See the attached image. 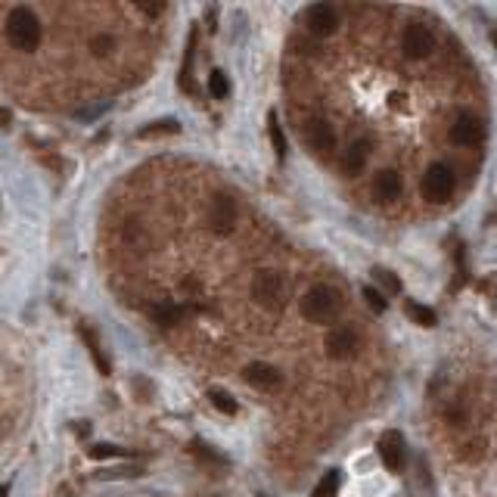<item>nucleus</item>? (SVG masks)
Masks as SVG:
<instances>
[{"mask_svg": "<svg viewBox=\"0 0 497 497\" xmlns=\"http://www.w3.org/2000/svg\"><path fill=\"white\" fill-rule=\"evenodd\" d=\"M286 295H289V280L283 271H277V268L255 271V277H252L255 305H261L264 311H280V308L286 305Z\"/></svg>", "mask_w": 497, "mask_h": 497, "instance_id": "f03ea898", "label": "nucleus"}, {"mask_svg": "<svg viewBox=\"0 0 497 497\" xmlns=\"http://www.w3.org/2000/svg\"><path fill=\"white\" fill-rule=\"evenodd\" d=\"M373 280L380 283V286L385 289V293H401V280H398V273L395 271H385V268H373Z\"/></svg>", "mask_w": 497, "mask_h": 497, "instance_id": "4be33fe9", "label": "nucleus"}, {"mask_svg": "<svg viewBox=\"0 0 497 497\" xmlns=\"http://www.w3.org/2000/svg\"><path fill=\"white\" fill-rule=\"evenodd\" d=\"M143 16H162L165 13V0H131Z\"/></svg>", "mask_w": 497, "mask_h": 497, "instance_id": "a878e982", "label": "nucleus"}, {"mask_svg": "<svg viewBox=\"0 0 497 497\" xmlns=\"http://www.w3.org/2000/svg\"><path fill=\"white\" fill-rule=\"evenodd\" d=\"M209 401H211V407L221 410L224 417H234L236 410H239V404L234 401V395H230V392H224V389H211V392H209Z\"/></svg>", "mask_w": 497, "mask_h": 497, "instance_id": "a211bd4d", "label": "nucleus"}, {"mask_svg": "<svg viewBox=\"0 0 497 497\" xmlns=\"http://www.w3.org/2000/svg\"><path fill=\"white\" fill-rule=\"evenodd\" d=\"M209 93L215 100H224L227 93H230V81H227V75L221 72V68H215V72L209 75Z\"/></svg>", "mask_w": 497, "mask_h": 497, "instance_id": "5701e85b", "label": "nucleus"}, {"mask_svg": "<svg viewBox=\"0 0 497 497\" xmlns=\"http://www.w3.org/2000/svg\"><path fill=\"white\" fill-rule=\"evenodd\" d=\"M243 380L248 385H255V389H261V392H273V389H280V385H283V373L273 364L255 361V364H248L243 370Z\"/></svg>", "mask_w": 497, "mask_h": 497, "instance_id": "f8f14e48", "label": "nucleus"}, {"mask_svg": "<svg viewBox=\"0 0 497 497\" xmlns=\"http://www.w3.org/2000/svg\"><path fill=\"white\" fill-rule=\"evenodd\" d=\"M305 25L314 38H330V34L339 28V10L333 4H327V0H323V4H314L311 10L305 13Z\"/></svg>", "mask_w": 497, "mask_h": 497, "instance_id": "6e6552de", "label": "nucleus"}, {"mask_svg": "<svg viewBox=\"0 0 497 497\" xmlns=\"http://www.w3.org/2000/svg\"><path fill=\"white\" fill-rule=\"evenodd\" d=\"M0 125H10V113H0Z\"/></svg>", "mask_w": 497, "mask_h": 497, "instance_id": "cd10ccee", "label": "nucleus"}, {"mask_svg": "<svg viewBox=\"0 0 497 497\" xmlns=\"http://www.w3.org/2000/svg\"><path fill=\"white\" fill-rule=\"evenodd\" d=\"M113 50H115V38H113V34H97V38H93L90 41V53L93 56H109V53H113Z\"/></svg>", "mask_w": 497, "mask_h": 497, "instance_id": "b1692460", "label": "nucleus"}, {"mask_svg": "<svg viewBox=\"0 0 497 497\" xmlns=\"http://www.w3.org/2000/svg\"><path fill=\"white\" fill-rule=\"evenodd\" d=\"M407 317L414 323H419V327H435V323H439V314L432 311V308H426V305H419V302H407Z\"/></svg>", "mask_w": 497, "mask_h": 497, "instance_id": "2eb2a0df", "label": "nucleus"}, {"mask_svg": "<svg viewBox=\"0 0 497 497\" xmlns=\"http://www.w3.org/2000/svg\"><path fill=\"white\" fill-rule=\"evenodd\" d=\"M298 311L308 323H317V327H327L333 323L342 311V293L336 286H327V283H317L311 286L308 293L302 295V302H298Z\"/></svg>", "mask_w": 497, "mask_h": 497, "instance_id": "f257e3e1", "label": "nucleus"}, {"mask_svg": "<svg viewBox=\"0 0 497 497\" xmlns=\"http://www.w3.org/2000/svg\"><path fill=\"white\" fill-rule=\"evenodd\" d=\"M81 336H84V342H88V348H90L93 361H97V370H100V373H109V361L103 357L100 342H97V336H93V330H90V327H81Z\"/></svg>", "mask_w": 497, "mask_h": 497, "instance_id": "412c9836", "label": "nucleus"}, {"mask_svg": "<svg viewBox=\"0 0 497 497\" xmlns=\"http://www.w3.org/2000/svg\"><path fill=\"white\" fill-rule=\"evenodd\" d=\"M419 190H423V199L426 202H448L451 193H454V171L451 165H441V162H435V165L426 168L423 181H419Z\"/></svg>", "mask_w": 497, "mask_h": 497, "instance_id": "20e7f679", "label": "nucleus"}, {"mask_svg": "<svg viewBox=\"0 0 497 497\" xmlns=\"http://www.w3.org/2000/svg\"><path fill=\"white\" fill-rule=\"evenodd\" d=\"M401 50H404L407 59H426L432 56L435 50V38L426 25H407L404 28V38H401Z\"/></svg>", "mask_w": 497, "mask_h": 497, "instance_id": "1a4fd4ad", "label": "nucleus"}, {"mask_svg": "<svg viewBox=\"0 0 497 497\" xmlns=\"http://www.w3.org/2000/svg\"><path fill=\"white\" fill-rule=\"evenodd\" d=\"M323 348H327V357H333V361H348V357H355L357 348H361V336L351 327H336L327 333Z\"/></svg>", "mask_w": 497, "mask_h": 497, "instance_id": "423d86ee", "label": "nucleus"}, {"mask_svg": "<svg viewBox=\"0 0 497 497\" xmlns=\"http://www.w3.org/2000/svg\"><path fill=\"white\" fill-rule=\"evenodd\" d=\"M482 137H485V125L478 122L476 115H457L454 118V125L448 127V140L454 143V147H478L482 143Z\"/></svg>", "mask_w": 497, "mask_h": 497, "instance_id": "0eeeda50", "label": "nucleus"}, {"mask_svg": "<svg viewBox=\"0 0 497 497\" xmlns=\"http://www.w3.org/2000/svg\"><path fill=\"white\" fill-rule=\"evenodd\" d=\"M370 140L367 137H357V140H351L345 147V156H342V168H345L348 177H357L367 165V159H370Z\"/></svg>", "mask_w": 497, "mask_h": 497, "instance_id": "ddd939ff", "label": "nucleus"}, {"mask_svg": "<svg viewBox=\"0 0 497 497\" xmlns=\"http://www.w3.org/2000/svg\"><path fill=\"white\" fill-rule=\"evenodd\" d=\"M177 131H181V125L171 122V118H168V122H152V125H147V127L140 131V137H152V134H177Z\"/></svg>", "mask_w": 497, "mask_h": 497, "instance_id": "393cba45", "label": "nucleus"}, {"mask_svg": "<svg viewBox=\"0 0 497 497\" xmlns=\"http://www.w3.org/2000/svg\"><path fill=\"white\" fill-rule=\"evenodd\" d=\"M236 218H239V209H236L234 196L218 193L215 199H211V209H209V227L215 230L218 236H230L236 230Z\"/></svg>", "mask_w": 497, "mask_h": 497, "instance_id": "39448f33", "label": "nucleus"}, {"mask_svg": "<svg viewBox=\"0 0 497 497\" xmlns=\"http://www.w3.org/2000/svg\"><path fill=\"white\" fill-rule=\"evenodd\" d=\"M268 131H271L273 152H277V159L283 162V159H286V134H283V127H280V118H277V113H271V115H268Z\"/></svg>", "mask_w": 497, "mask_h": 497, "instance_id": "f3484780", "label": "nucleus"}, {"mask_svg": "<svg viewBox=\"0 0 497 497\" xmlns=\"http://www.w3.org/2000/svg\"><path fill=\"white\" fill-rule=\"evenodd\" d=\"M401 190H404V184H401V174L395 168H385L373 177V193H376L380 202H395L401 196Z\"/></svg>", "mask_w": 497, "mask_h": 497, "instance_id": "4468645a", "label": "nucleus"}, {"mask_svg": "<svg viewBox=\"0 0 497 497\" xmlns=\"http://www.w3.org/2000/svg\"><path fill=\"white\" fill-rule=\"evenodd\" d=\"M361 295H364V302H367V308H370L373 314H385V311H389V298L382 295L380 286H364Z\"/></svg>", "mask_w": 497, "mask_h": 497, "instance_id": "aec40b11", "label": "nucleus"}, {"mask_svg": "<svg viewBox=\"0 0 497 497\" xmlns=\"http://www.w3.org/2000/svg\"><path fill=\"white\" fill-rule=\"evenodd\" d=\"M0 497H10V485H0Z\"/></svg>", "mask_w": 497, "mask_h": 497, "instance_id": "c85d7f7f", "label": "nucleus"}, {"mask_svg": "<svg viewBox=\"0 0 497 497\" xmlns=\"http://www.w3.org/2000/svg\"><path fill=\"white\" fill-rule=\"evenodd\" d=\"M339 485H342L339 469H330V473H323V478L314 485L311 497H336V494H339Z\"/></svg>", "mask_w": 497, "mask_h": 497, "instance_id": "dca6fc26", "label": "nucleus"}, {"mask_svg": "<svg viewBox=\"0 0 497 497\" xmlns=\"http://www.w3.org/2000/svg\"><path fill=\"white\" fill-rule=\"evenodd\" d=\"M302 134H305V143L314 152H330L333 143H336V131H333V125L327 118H308Z\"/></svg>", "mask_w": 497, "mask_h": 497, "instance_id": "9b49d317", "label": "nucleus"}, {"mask_svg": "<svg viewBox=\"0 0 497 497\" xmlns=\"http://www.w3.org/2000/svg\"><path fill=\"white\" fill-rule=\"evenodd\" d=\"M6 41L19 50V53H31L41 44V22L28 6H16L6 16Z\"/></svg>", "mask_w": 497, "mask_h": 497, "instance_id": "7ed1b4c3", "label": "nucleus"}, {"mask_svg": "<svg viewBox=\"0 0 497 497\" xmlns=\"http://www.w3.org/2000/svg\"><path fill=\"white\" fill-rule=\"evenodd\" d=\"M181 317H184V308H177V305H156L152 308V320L162 323V327H174Z\"/></svg>", "mask_w": 497, "mask_h": 497, "instance_id": "6ab92c4d", "label": "nucleus"}, {"mask_svg": "<svg viewBox=\"0 0 497 497\" xmlns=\"http://www.w3.org/2000/svg\"><path fill=\"white\" fill-rule=\"evenodd\" d=\"M122 448H115V444H93L90 448V457L93 460H109V457H118Z\"/></svg>", "mask_w": 497, "mask_h": 497, "instance_id": "bb28decb", "label": "nucleus"}, {"mask_svg": "<svg viewBox=\"0 0 497 497\" xmlns=\"http://www.w3.org/2000/svg\"><path fill=\"white\" fill-rule=\"evenodd\" d=\"M380 457H382V464L392 469V473H401V469L407 466V441H404V435L401 432H385L382 439H380Z\"/></svg>", "mask_w": 497, "mask_h": 497, "instance_id": "9d476101", "label": "nucleus"}]
</instances>
